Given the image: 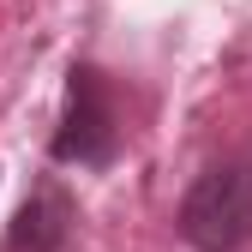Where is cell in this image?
I'll return each mask as SVG.
<instances>
[{
	"label": "cell",
	"mask_w": 252,
	"mask_h": 252,
	"mask_svg": "<svg viewBox=\"0 0 252 252\" xmlns=\"http://www.w3.org/2000/svg\"><path fill=\"white\" fill-rule=\"evenodd\" d=\"M180 240L198 252H240L252 240V162L204 168L180 198Z\"/></svg>",
	"instance_id": "obj_1"
},
{
	"label": "cell",
	"mask_w": 252,
	"mask_h": 252,
	"mask_svg": "<svg viewBox=\"0 0 252 252\" xmlns=\"http://www.w3.org/2000/svg\"><path fill=\"white\" fill-rule=\"evenodd\" d=\"M114 150H120V114H114V96H108V78L96 66H72L48 156L66 162V168H108Z\"/></svg>",
	"instance_id": "obj_2"
},
{
	"label": "cell",
	"mask_w": 252,
	"mask_h": 252,
	"mask_svg": "<svg viewBox=\"0 0 252 252\" xmlns=\"http://www.w3.org/2000/svg\"><path fill=\"white\" fill-rule=\"evenodd\" d=\"M72 222H78L72 198L60 192L54 180H42V186H30V198H24L18 216H12L6 252H60V246L72 240Z\"/></svg>",
	"instance_id": "obj_3"
}]
</instances>
